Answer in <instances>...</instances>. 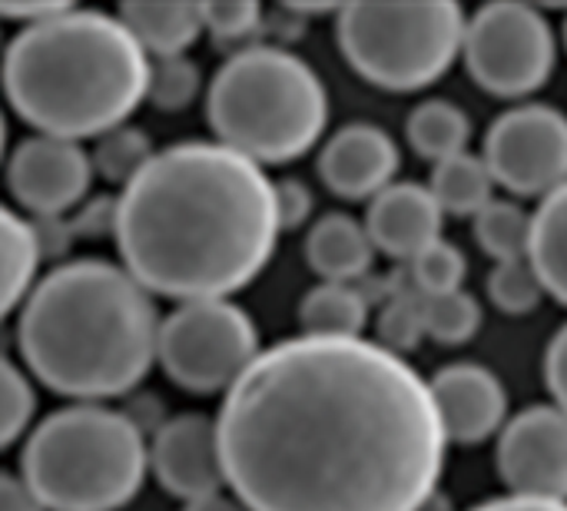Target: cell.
<instances>
[{
	"label": "cell",
	"instance_id": "1",
	"mask_svg": "<svg viewBox=\"0 0 567 511\" xmlns=\"http://www.w3.org/2000/svg\"><path fill=\"white\" fill-rule=\"evenodd\" d=\"M216 426L226 482L249 511H422L449 446L432 382L369 339L262 349Z\"/></svg>",
	"mask_w": 567,
	"mask_h": 511
},
{
	"label": "cell",
	"instance_id": "2",
	"mask_svg": "<svg viewBox=\"0 0 567 511\" xmlns=\"http://www.w3.org/2000/svg\"><path fill=\"white\" fill-rule=\"evenodd\" d=\"M123 266L169 299H226L272 259L282 233L276 183L219 140L159 150L116 196Z\"/></svg>",
	"mask_w": 567,
	"mask_h": 511
},
{
	"label": "cell",
	"instance_id": "3",
	"mask_svg": "<svg viewBox=\"0 0 567 511\" xmlns=\"http://www.w3.org/2000/svg\"><path fill=\"white\" fill-rule=\"evenodd\" d=\"M159 316L150 289L106 259L56 266L17 316L23 366L70 399H113L136 389L159 359Z\"/></svg>",
	"mask_w": 567,
	"mask_h": 511
},
{
	"label": "cell",
	"instance_id": "4",
	"mask_svg": "<svg viewBox=\"0 0 567 511\" xmlns=\"http://www.w3.org/2000/svg\"><path fill=\"white\" fill-rule=\"evenodd\" d=\"M153 60L120 17L66 10L23 27L3 60L10 106L43 136H106L150 93Z\"/></svg>",
	"mask_w": 567,
	"mask_h": 511
},
{
	"label": "cell",
	"instance_id": "5",
	"mask_svg": "<svg viewBox=\"0 0 567 511\" xmlns=\"http://www.w3.org/2000/svg\"><path fill=\"white\" fill-rule=\"evenodd\" d=\"M206 120L223 146L252 163H289L309 153L329 123L319 73L282 47H243L213 76Z\"/></svg>",
	"mask_w": 567,
	"mask_h": 511
},
{
	"label": "cell",
	"instance_id": "6",
	"mask_svg": "<svg viewBox=\"0 0 567 511\" xmlns=\"http://www.w3.org/2000/svg\"><path fill=\"white\" fill-rule=\"evenodd\" d=\"M150 469L140 426L116 409L80 402L47 416L20 452V479L47 511H116Z\"/></svg>",
	"mask_w": 567,
	"mask_h": 511
},
{
	"label": "cell",
	"instance_id": "7",
	"mask_svg": "<svg viewBox=\"0 0 567 511\" xmlns=\"http://www.w3.org/2000/svg\"><path fill=\"white\" fill-rule=\"evenodd\" d=\"M468 17L455 0L422 3H342L339 50L369 83L412 93L452 70L465 50Z\"/></svg>",
	"mask_w": 567,
	"mask_h": 511
},
{
	"label": "cell",
	"instance_id": "8",
	"mask_svg": "<svg viewBox=\"0 0 567 511\" xmlns=\"http://www.w3.org/2000/svg\"><path fill=\"white\" fill-rule=\"evenodd\" d=\"M259 333L229 299L183 303L163 319L159 366L186 392H229L259 359Z\"/></svg>",
	"mask_w": 567,
	"mask_h": 511
},
{
	"label": "cell",
	"instance_id": "9",
	"mask_svg": "<svg viewBox=\"0 0 567 511\" xmlns=\"http://www.w3.org/2000/svg\"><path fill=\"white\" fill-rule=\"evenodd\" d=\"M462 57L482 90L522 100L548 83L558 43L542 10L515 0H492L468 20Z\"/></svg>",
	"mask_w": 567,
	"mask_h": 511
},
{
	"label": "cell",
	"instance_id": "10",
	"mask_svg": "<svg viewBox=\"0 0 567 511\" xmlns=\"http://www.w3.org/2000/svg\"><path fill=\"white\" fill-rule=\"evenodd\" d=\"M485 163L515 196H551L567 183V116L548 103L502 113L485 136Z\"/></svg>",
	"mask_w": 567,
	"mask_h": 511
},
{
	"label": "cell",
	"instance_id": "11",
	"mask_svg": "<svg viewBox=\"0 0 567 511\" xmlns=\"http://www.w3.org/2000/svg\"><path fill=\"white\" fill-rule=\"evenodd\" d=\"M498 476L512 495L567 502V412L532 406L498 439Z\"/></svg>",
	"mask_w": 567,
	"mask_h": 511
},
{
	"label": "cell",
	"instance_id": "12",
	"mask_svg": "<svg viewBox=\"0 0 567 511\" xmlns=\"http://www.w3.org/2000/svg\"><path fill=\"white\" fill-rule=\"evenodd\" d=\"M93 173V156L76 140L37 133L10 153L7 186L13 200L33 213V219L60 216L73 206H83Z\"/></svg>",
	"mask_w": 567,
	"mask_h": 511
},
{
	"label": "cell",
	"instance_id": "13",
	"mask_svg": "<svg viewBox=\"0 0 567 511\" xmlns=\"http://www.w3.org/2000/svg\"><path fill=\"white\" fill-rule=\"evenodd\" d=\"M150 469L159 486L186 505L219 495V489L229 486L219 449V426L199 412L163 422L150 449Z\"/></svg>",
	"mask_w": 567,
	"mask_h": 511
},
{
	"label": "cell",
	"instance_id": "14",
	"mask_svg": "<svg viewBox=\"0 0 567 511\" xmlns=\"http://www.w3.org/2000/svg\"><path fill=\"white\" fill-rule=\"evenodd\" d=\"M399 163L402 153L382 126L349 123L326 140L319 176L339 200H375L395 183Z\"/></svg>",
	"mask_w": 567,
	"mask_h": 511
},
{
	"label": "cell",
	"instance_id": "15",
	"mask_svg": "<svg viewBox=\"0 0 567 511\" xmlns=\"http://www.w3.org/2000/svg\"><path fill=\"white\" fill-rule=\"evenodd\" d=\"M432 396L442 412L449 442L478 446L502 432L508 416V392L502 379L475 362H455L432 376Z\"/></svg>",
	"mask_w": 567,
	"mask_h": 511
},
{
	"label": "cell",
	"instance_id": "16",
	"mask_svg": "<svg viewBox=\"0 0 567 511\" xmlns=\"http://www.w3.org/2000/svg\"><path fill=\"white\" fill-rule=\"evenodd\" d=\"M442 216L435 193L422 183H392L382 190L365 213V229L392 259H415L442 239Z\"/></svg>",
	"mask_w": 567,
	"mask_h": 511
},
{
	"label": "cell",
	"instance_id": "17",
	"mask_svg": "<svg viewBox=\"0 0 567 511\" xmlns=\"http://www.w3.org/2000/svg\"><path fill=\"white\" fill-rule=\"evenodd\" d=\"M306 259L326 283H359L375 263V243L365 229V223L329 213L316 219V226L306 236Z\"/></svg>",
	"mask_w": 567,
	"mask_h": 511
},
{
	"label": "cell",
	"instance_id": "18",
	"mask_svg": "<svg viewBox=\"0 0 567 511\" xmlns=\"http://www.w3.org/2000/svg\"><path fill=\"white\" fill-rule=\"evenodd\" d=\"M120 20L140 40L146 53L183 57L206 30V3H120Z\"/></svg>",
	"mask_w": 567,
	"mask_h": 511
},
{
	"label": "cell",
	"instance_id": "19",
	"mask_svg": "<svg viewBox=\"0 0 567 511\" xmlns=\"http://www.w3.org/2000/svg\"><path fill=\"white\" fill-rule=\"evenodd\" d=\"M365 323H369V296L352 283H319L299 303L302 336L362 339Z\"/></svg>",
	"mask_w": 567,
	"mask_h": 511
},
{
	"label": "cell",
	"instance_id": "20",
	"mask_svg": "<svg viewBox=\"0 0 567 511\" xmlns=\"http://www.w3.org/2000/svg\"><path fill=\"white\" fill-rule=\"evenodd\" d=\"M405 136L419 156H425L432 163H445L452 156L468 153L472 120L458 103L435 96L412 110V116L405 123Z\"/></svg>",
	"mask_w": 567,
	"mask_h": 511
},
{
	"label": "cell",
	"instance_id": "21",
	"mask_svg": "<svg viewBox=\"0 0 567 511\" xmlns=\"http://www.w3.org/2000/svg\"><path fill=\"white\" fill-rule=\"evenodd\" d=\"M495 176L485 156L462 153L445 163H435L429 190L435 193L439 206L452 216H478L485 206L495 203Z\"/></svg>",
	"mask_w": 567,
	"mask_h": 511
},
{
	"label": "cell",
	"instance_id": "22",
	"mask_svg": "<svg viewBox=\"0 0 567 511\" xmlns=\"http://www.w3.org/2000/svg\"><path fill=\"white\" fill-rule=\"evenodd\" d=\"M528 259L545 279V289L567 306V183L535 209Z\"/></svg>",
	"mask_w": 567,
	"mask_h": 511
},
{
	"label": "cell",
	"instance_id": "23",
	"mask_svg": "<svg viewBox=\"0 0 567 511\" xmlns=\"http://www.w3.org/2000/svg\"><path fill=\"white\" fill-rule=\"evenodd\" d=\"M0 243H3V313H13L37 289L33 279L43 249L33 223L17 216L13 209H3L0 216Z\"/></svg>",
	"mask_w": 567,
	"mask_h": 511
},
{
	"label": "cell",
	"instance_id": "24",
	"mask_svg": "<svg viewBox=\"0 0 567 511\" xmlns=\"http://www.w3.org/2000/svg\"><path fill=\"white\" fill-rule=\"evenodd\" d=\"M532 219L518 203L495 200L475 216V239L495 263L528 259L532 253Z\"/></svg>",
	"mask_w": 567,
	"mask_h": 511
},
{
	"label": "cell",
	"instance_id": "25",
	"mask_svg": "<svg viewBox=\"0 0 567 511\" xmlns=\"http://www.w3.org/2000/svg\"><path fill=\"white\" fill-rule=\"evenodd\" d=\"M93 156V170L106 180V183H116V186H130L146 166L150 160L156 156L150 136L140 130V126H116L110 130L106 136L96 140V150L90 153Z\"/></svg>",
	"mask_w": 567,
	"mask_h": 511
},
{
	"label": "cell",
	"instance_id": "26",
	"mask_svg": "<svg viewBox=\"0 0 567 511\" xmlns=\"http://www.w3.org/2000/svg\"><path fill=\"white\" fill-rule=\"evenodd\" d=\"M419 299H422L425 333L435 343H442V346H465L482 329V306L465 289L449 293V296H425V293H419Z\"/></svg>",
	"mask_w": 567,
	"mask_h": 511
},
{
	"label": "cell",
	"instance_id": "27",
	"mask_svg": "<svg viewBox=\"0 0 567 511\" xmlns=\"http://www.w3.org/2000/svg\"><path fill=\"white\" fill-rule=\"evenodd\" d=\"M548 296L545 279L532 266V259H515V263H495L488 276V299L508 313V316H528L542 306Z\"/></svg>",
	"mask_w": 567,
	"mask_h": 511
},
{
	"label": "cell",
	"instance_id": "28",
	"mask_svg": "<svg viewBox=\"0 0 567 511\" xmlns=\"http://www.w3.org/2000/svg\"><path fill=\"white\" fill-rule=\"evenodd\" d=\"M199 86H203V73L186 53L183 57H159L153 63V73H150L146 100L163 113H179L199 96Z\"/></svg>",
	"mask_w": 567,
	"mask_h": 511
},
{
	"label": "cell",
	"instance_id": "29",
	"mask_svg": "<svg viewBox=\"0 0 567 511\" xmlns=\"http://www.w3.org/2000/svg\"><path fill=\"white\" fill-rule=\"evenodd\" d=\"M468 273V259L455 243L439 239L435 246H429L422 256H415L409 263V279L419 293L425 296H449L458 293Z\"/></svg>",
	"mask_w": 567,
	"mask_h": 511
},
{
	"label": "cell",
	"instance_id": "30",
	"mask_svg": "<svg viewBox=\"0 0 567 511\" xmlns=\"http://www.w3.org/2000/svg\"><path fill=\"white\" fill-rule=\"evenodd\" d=\"M425 336L429 333H425V319H422L419 289L412 286V279H405V286L392 296V303L379 316V346L402 356V352H412Z\"/></svg>",
	"mask_w": 567,
	"mask_h": 511
},
{
	"label": "cell",
	"instance_id": "31",
	"mask_svg": "<svg viewBox=\"0 0 567 511\" xmlns=\"http://www.w3.org/2000/svg\"><path fill=\"white\" fill-rule=\"evenodd\" d=\"M33 412H37V396L27 382V372L13 359H7L3 362V429H0L3 446H13L27 432Z\"/></svg>",
	"mask_w": 567,
	"mask_h": 511
},
{
	"label": "cell",
	"instance_id": "32",
	"mask_svg": "<svg viewBox=\"0 0 567 511\" xmlns=\"http://www.w3.org/2000/svg\"><path fill=\"white\" fill-rule=\"evenodd\" d=\"M262 27V7L252 0H219L206 3V30L219 43H243Z\"/></svg>",
	"mask_w": 567,
	"mask_h": 511
},
{
	"label": "cell",
	"instance_id": "33",
	"mask_svg": "<svg viewBox=\"0 0 567 511\" xmlns=\"http://www.w3.org/2000/svg\"><path fill=\"white\" fill-rule=\"evenodd\" d=\"M116 216H120V200H86L80 206V213L70 219L73 226V236H86V239H100L106 233L116 236Z\"/></svg>",
	"mask_w": 567,
	"mask_h": 511
},
{
	"label": "cell",
	"instance_id": "34",
	"mask_svg": "<svg viewBox=\"0 0 567 511\" xmlns=\"http://www.w3.org/2000/svg\"><path fill=\"white\" fill-rule=\"evenodd\" d=\"M276 213L282 229H299L312 216V193L302 180H279L276 183Z\"/></svg>",
	"mask_w": 567,
	"mask_h": 511
},
{
	"label": "cell",
	"instance_id": "35",
	"mask_svg": "<svg viewBox=\"0 0 567 511\" xmlns=\"http://www.w3.org/2000/svg\"><path fill=\"white\" fill-rule=\"evenodd\" d=\"M545 379L555 396V402L567 412V326L551 339L545 356Z\"/></svg>",
	"mask_w": 567,
	"mask_h": 511
},
{
	"label": "cell",
	"instance_id": "36",
	"mask_svg": "<svg viewBox=\"0 0 567 511\" xmlns=\"http://www.w3.org/2000/svg\"><path fill=\"white\" fill-rule=\"evenodd\" d=\"M76 3H60V0H40V3H13V0H3L0 3V13L7 20H20L23 27H37V23H47L66 10H73Z\"/></svg>",
	"mask_w": 567,
	"mask_h": 511
},
{
	"label": "cell",
	"instance_id": "37",
	"mask_svg": "<svg viewBox=\"0 0 567 511\" xmlns=\"http://www.w3.org/2000/svg\"><path fill=\"white\" fill-rule=\"evenodd\" d=\"M33 229H37V239H40V249H43V259L47 256H63L73 243V226L70 219H60V216H37L30 219Z\"/></svg>",
	"mask_w": 567,
	"mask_h": 511
},
{
	"label": "cell",
	"instance_id": "38",
	"mask_svg": "<svg viewBox=\"0 0 567 511\" xmlns=\"http://www.w3.org/2000/svg\"><path fill=\"white\" fill-rule=\"evenodd\" d=\"M0 511H47V505L33 495V489L20 476H3V482H0Z\"/></svg>",
	"mask_w": 567,
	"mask_h": 511
},
{
	"label": "cell",
	"instance_id": "39",
	"mask_svg": "<svg viewBox=\"0 0 567 511\" xmlns=\"http://www.w3.org/2000/svg\"><path fill=\"white\" fill-rule=\"evenodd\" d=\"M468 511H567V502H548V499H525V495H505L482 502Z\"/></svg>",
	"mask_w": 567,
	"mask_h": 511
},
{
	"label": "cell",
	"instance_id": "40",
	"mask_svg": "<svg viewBox=\"0 0 567 511\" xmlns=\"http://www.w3.org/2000/svg\"><path fill=\"white\" fill-rule=\"evenodd\" d=\"M183 511H249L243 502H233L226 495H209V499H199V502H189Z\"/></svg>",
	"mask_w": 567,
	"mask_h": 511
},
{
	"label": "cell",
	"instance_id": "41",
	"mask_svg": "<svg viewBox=\"0 0 567 511\" xmlns=\"http://www.w3.org/2000/svg\"><path fill=\"white\" fill-rule=\"evenodd\" d=\"M565 47H567V20H565Z\"/></svg>",
	"mask_w": 567,
	"mask_h": 511
}]
</instances>
